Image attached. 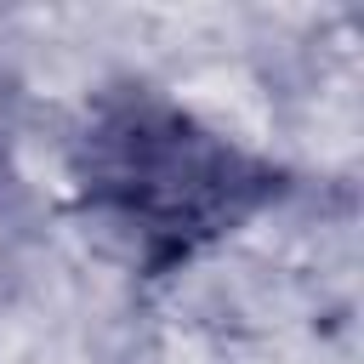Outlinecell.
<instances>
[{
	"mask_svg": "<svg viewBox=\"0 0 364 364\" xmlns=\"http://www.w3.org/2000/svg\"><path fill=\"white\" fill-rule=\"evenodd\" d=\"M68 188L142 279H171L290 193V171L182 97L102 85L68 136Z\"/></svg>",
	"mask_w": 364,
	"mask_h": 364,
	"instance_id": "cell-1",
	"label": "cell"
}]
</instances>
